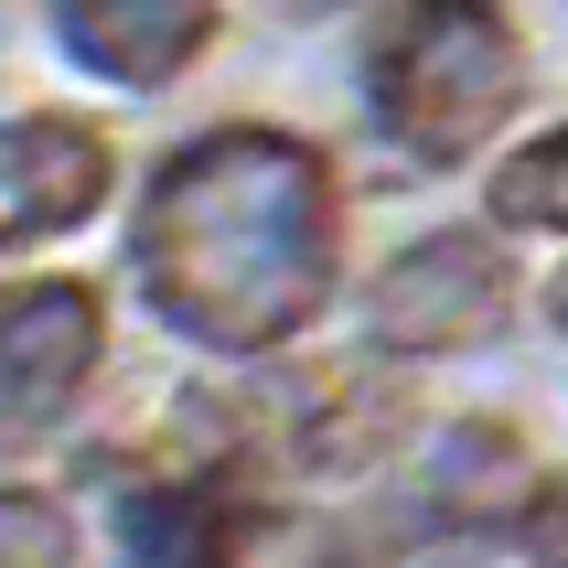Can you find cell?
I'll use <instances>...</instances> for the list:
<instances>
[{"label":"cell","instance_id":"obj_5","mask_svg":"<svg viewBox=\"0 0 568 568\" xmlns=\"http://www.w3.org/2000/svg\"><path fill=\"white\" fill-rule=\"evenodd\" d=\"M108 204V140L87 119H0V257Z\"/></svg>","mask_w":568,"mask_h":568},{"label":"cell","instance_id":"obj_12","mask_svg":"<svg viewBox=\"0 0 568 568\" xmlns=\"http://www.w3.org/2000/svg\"><path fill=\"white\" fill-rule=\"evenodd\" d=\"M408 568H483V547H473V537H440L429 558H408Z\"/></svg>","mask_w":568,"mask_h":568},{"label":"cell","instance_id":"obj_8","mask_svg":"<svg viewBox=\"0 0 568 568\" xmlns=\"http://www.w3.org/2000/svg\"><path fill=\"white\" fill-rule=\"evenodd\" d=\"M204 568H354V547L333 537V526H312V515H280V505H236L225 515V537Z\"/></svg>","mask_w":568,"mask_h":568},{"label":"cell","instance_id":"obj_6","mask_svg":"<svg viewBox=\"0 0 568 568\" xmlns=\"http://www.w3.org/2000/svg\"><path fill=\"white\" fill-rule=\"evenodd\" d=\"M43 22L54 43L87 75L108 87H161V75H183L204 54V32H215V0H43Z\"/></svg>","mask_w":568,"mask_h":568},{"label":"cell","instance_id":"obj_13","mask_svg":"<svg viewBox=\"0 0 568 568\" xmlns=\"http://www.w3.org/2000/svg\"><path fill=\"white\" fill-rule=\"evenodd\" d=\"M547 312H558V322H568V268H558V290H547Z\"/></svg>","mask_w":568,"mask_h":568},{"label":"cell","instance_id":"obj_7","mask_svg":"<svg viewBox=\"0 0 568 568\" xmlns=\"http://www.w3.org/2000/svg\"><path fill=\"white\" fill-rule=\"evenodd\" d=\"M537 505V473H526V440L505 418H450L440 450H429V515L440 537H494V526H526Z\"/></svg>","mask_w":568,"mask_h":568},{"label":"cell","instance_id":"obj_3","mask_svg":"<svg viewBox=\"0 0 568 568\" xmlns=\"http://www.w3.org/2000/svg\"><path fill=\"white\" fill-rule=\"evenodd\" d=\"M515 312V257L483 225H440L418 247L386 257V280L365 290V333L386 354H462L483 333H505Z\"/></svg>","mask_w":568,"mask_h":568},{"label":"cell","instance_id":"obj_4","mask_svg":"<svg viewBox=\"0 0 568 568\" xmlns=\"http://www.w3.org/2000/svg\"><path fill=\"white\" fill-rule=\"evenodd\" d=\"M108 354V312L87 280H11L0 290V450L54 440L75 397L97 386Z\"/></svg>","mask_w":568,"mask_h":568},{"label":"cell","instance_id":"obj_10","mask_svg":"<svg viewBox=\"0 0 568 568\" xmlns=\"http://www.w3.org/2000/svg\"><path fill=\"white\" fill-rule=\"evenodd\" d=\"M0 568H75V515L0 483Z\"/></svg>","mask_w":568,"mask_h":568},{"label":"cell","instance_id":"obj_9","mask_svg":"<svg viewBox=\"0 0 568 568\" xmlns=\"http://www.w3.org/2000/svg\"><path fill=\"white\" fill-rule=\"evenodd\" d=\"M494 215L505 225H568V129L526 140V151L494 172Z\"/></svg>","mask_w":568,"mask_h":568},{"label":"cell","instance_id":"obj_2","mask_svg":"<svg viewBox=\"0 0 568 568\" xmlns=\"http://www.w3.org/2000/svg\"><path fill=\"white\" fill-rule=\"evenodd\" d=\"M365 97L408 161H473L526 97V32L494 0H397L365 32Z\"/></svg>","mask_w":568,"mask_h":568},{"label":"cell","instance_id":"obj_1","mask_svg":"<svg viewBox=\"0 0 568 568\" xmlns=\"http://www.w3.org/2000/svg\"><path fill=\"white\" fill-rule=\"evenodd\" d=\"M344 193L301 129H204L151 172L140 204V290L204 354H268L333 301Z\"/></svg>","mask_w":568,"mask_h":568},{"label":"cell","instance_id":"obj_11","mask_svg":"<svg viewBox=\"0 0 568 568\" xmlns=\"http://www.w3.org/2000/svg\"><path fill=\"white\" fill-rule=\"evenodd\" d=\"M526 568H568V473L558 483H537V505H526Z\"/></svg>","mask_w":568,"mask_h":568}]
</instances>
